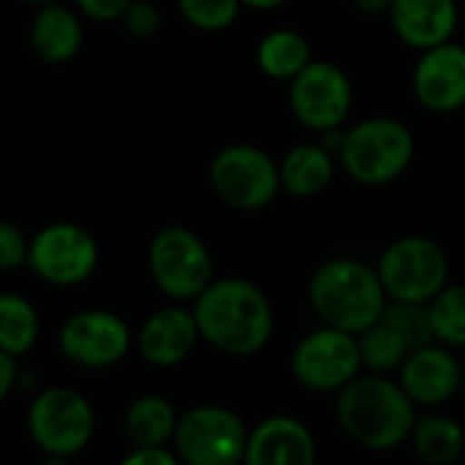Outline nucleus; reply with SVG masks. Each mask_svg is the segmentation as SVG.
Segmentation results:
<instances>
[{"label":"nucleus","mask_w":465,"mask_h":465,"mask_svg":"<svg viewBox=\"0 0 465 465\" xmlns=\"http://www.w3.org/2000/svg\"><path fill=\"white\" fill-rule=\"evenodd\" d=\"M191 311L199 338L226 357H256L275 335V308L248 278H215Z\"/></svg>","instance_id":"1"},{"label":"nucleus","mask_w":465,"mask_h":465,"mask_svg":"<svg viewBox=\"0 0 465 465\" xmlns=\"http://www.w3.org/2000/svg\"><path fill=\"white\" fill-rule=\"evenodd\" d=\"M420 409L390 373L362 371L335 392V417L351 444L387 455L409 444Z\"/></svg>","instance_id":"2"},{"label":"nucleus","mask_w":465,"mask_h":465,"mask_svg":"<svg viewBox=\"0 0 465 465\" xmlns=\"http://www.w3.org/2000/svg\"><path fill=\"white\" fill-rule=\"evenodd\" d=\"M308 302L319 324L357 335L381 319L390 297L376 267L351 256H335L313 270L308 281Z\"/></svg>","instance_id":"3"},{"label":"nucleus","mask_w":465,"mask_h":465,"mask_svg":"<svg viewBox=\"0 0 465 465\" xmlns=\"http://www.w3.org/2000/svg\"><path fill=\"white\" fill-rule=\"evenodd\" d=\"M414 155V131L392 114H373L346 125L338 166L362 188H384L411 169Z\"/></svg>","instance_id":"4"},{"label":"nucleus","mask_w":465,"mask_h":465,"mask_svg":"<svg viewBox=\"0 0 465 465\" xmlns=\"http://www.w3.org/2000/svg\"><path fill=\"white\" fill-rule=\"evenodd\" d=\"M27 436L49 460L82 455L95 433V411L74 387H46L27 406Z\"/></svg>","instance_id":"5"},{"label":"nucleus","mask_w":465,"mask_h":465,"mask_svg":"<svg viewBox=\"0 0 465 465\" xmlns=\"http://www.w3.org/2000/svg\"><path fill=\"white\" fill-rule=\"evenodd\" d=\"M147 270L155 289L172 302H193L215 281V259L207 242L180 223L153 234L147 245Z\"/></svg>","instance_id":"6"},{"label":"nucleus","mask_w":465,"mask_h":465,"mask_svg":"<svg viewBox=\"0 0 465 465\" xmlns=\"http://www.w3.org/2000/svg\"><path fill=\"white\" fill-rule=\"evenodd\" d=\"M376 272L390 300L428 305L450 283L452 267L441 242L425 234H403L381 251Z\"/></svg>","instance_id":"7"},{"label":"nucleus","mask_w":465,"mask_h":465,"mask_svg":"<svg viewBox=\"0 0 465 465\" xmlns=\"http://www.w3.org/2000/svg\"><path fill=\"white\" fill-rule=\"evenodd\" d=\"M210 188L237 213L267 210L281 191L278 161L256 144H226L210 161Z\"/></svg>","instance_id":"8"},{"label":"nucleus","mask_w":465,"mask_h":465,"mask_svg":"<svg viewBox=\"0 0 465 465\" xmlns=\"http://www.w3.org/2000/svg\"><path fill=\"white\" fill-rule=\"evenodd\" d=\"M248 430L245 420L229 406L202 403L180 414L172 450L188 465L245 463Z\"/></svg>","instance_id":"9"},{"label":"nucleus","mask_w":465,"mask_h":465,"mask_svg":"<svg viewBox=\"0 0 465 465\" xmlns=\"http://www.w3.org/2000/svg\"><path fill=\"white\" fill-rule=\"evenodd\" d=\"M289 365L294 381L313 395H335L365 371L357 335L330 324L305 332L297 341Z\"/></svg>","instance_id":"10"},{"label":"nucleus","mask_w":465,"mask_h":465,"mask_svg":"<svg viewBox=\"0 0 465 465\" xmlns=\"http://www.w3.org/2000/svg\"><path fill=\"white\" fill-rule=\"evenodd\" d=\"M98 262V242L79 223L54 221L30 237L27 270L49 286H79L95 275Z\"/></svg>","instance_id":"11"},{"label":"nucleus","mask_w":465,"mask_h":465,"mask_svg":"<svg viewBox=\"0 0 465 465\" xmlns=\"http://www.w3.org/2000/svg\"><path fill=\"white\" fill-rule=\"evenodd\" d=\"M289 109L313 134L341 128L354 109V82L338 63L313 57L289 82Z\"/></svg>","instance_id":"12"},{"label":"nucleus","mask_w":465,"mask_h":465,"mask_svg":"<svg viewBox=\"0 0 465 465\" xmlns=\"http://www.w3.org/2000/svg\"><path fill=\"white\" fill-rule=\"evenodd\" d=\"M134 332L128 322L114 311H76L71 313L57 332L60 354L84 371H104L120 365L134 349Z\"/></svg>","instance_id":"13"},{"label":"nucleus","mask_w":465,"mask_h":465,"mask_svg":"<svg viewBox=\"0 0 465 465\" xmlns=\"http://www.w3.org/2000/svg\"><path fill=\"white\" fill-rule=\"evenodd\" d=\"M411 93L417 104L433 114H455L465 109V46L444 41L422 49L411 71Z\"/></svg>","instance_id":"14"},{"label":"nucleus","mask_w":465,"mask_h":465,"mask_svg":"<svg viewBox=\"0 0 465 465\" xmlns=\"http://www.w3.org/2000/svg\"><path fill=\"white\" fill-rule=\"evenodd\" d=\"M460 379L463 362L455 349L439 341L411 349L398 368V381L417 409H444L460 395Z\"/></svg>","instance_id":"15"},{"label":"nucleus","mask_w":465,"mask_h":465,"mask_svg":"<svg viewBox=\"0 0 465 465\" xmlns=\"http://www.w3.org/2000/svg\"><path fill=\"white\" fill-rule=\"evenodd\" d=\"M199 341L202 338L193 311L185 308V302H172L166 308H158L142 322L134 346L147 365L169 371L183 365L193 354Z\"/></svg>","instance_id":"16"},{"label":"nucleus","mask_w":465,"mask_h":465,"mask_svg":"<svg viewBox=\"0 0 465 465\" xmlns=\"http://www.w3.org/2000/svg\"><path fill=\"white\" fill-rule=\"evenodd\" d=\"M319 458L313 430L292 417L272 414L248 430L245 463L251 465H311Z\"/></svg>","instance_id":"17"},{"label":"nucleus","mask_w":465,"mask_h":465,"mask_svg":"<svg viewBox=\"0 0 465 465\" xmlns=\"http://www.w3.org/2000/svg\"><path fill=\"white\" fill-rule=\"evenodd\" d=\"M387 19L406 46L422 52L455 38L460 27V0H392Z\"/></svg>","instance_id":"18"},{"label":"nucleus","mask_w":465,"mask_h":465,"mask_svg":"<svg viewBox=\"0 0 465 465\" xmlns=\"http://www.w3.org/2000/svg\"><path fill=\"white\" fill-rule=\"evenodd\" d=\"M27 41L33 54L44 63L60 65L74 60L84 44V27L79 11L60 0L41 3L30 19Z\"/></svg>","instance_id":"19"},{"label":"nucleus","mask_w":465,"mask_h":465,"mask_svg":"<svg viewBox=\"0 0 465 465\" xmlns=\"http://www.w3.org/2000/svg\"><path fill=\"white\" fill-rule=\"evenodd\" d=\"M281 191L294 199H313L324 193L338 172V155L330 153L322 142L294 144L281 161Z\"/></svg>","instance_id":"20"},{"label":"nucleus","mask_w":465,"mask_h":465,"mask_svg":"<svg viewBox=\"0 0 465 465\" xmlns=\"http://www.w3.org/2000/svg\"><path fill=\"white\" fill-rule=\"evenodd\" d=\"M409 447L414 455L428 465H452L463 458L465 452V430L463 425L444 414L441 409H422L417 414Z\"/></svg>","instance_id":"21"},{"label":"nucleus","mask_w":465,"mask_h":465,"mask_svg":"<svg viewBox=\"0 0 465 465\" xmlns=\"http://www.w3.org/2000/svg\"><path fill=\"white\" fill-rule=\"evenodd\" d=\"M313 60V46L294 27H275L256 44V65L272 82H292Z\"/></svg>","instance_id":"22"},{"label":"nucleus","mask_w":465,"mask_h":465,"mask_svg":"<svg viewBox=\"0 0 465 465\" xmlns=\"http://www.w3.org/2000/svg\"><path fill=\"white\" fill-rule=\"evenodd\" d=\"M177 409L172 406L169 398L147 392L139 395L123 417V430L131 447H172V436L177 428Z\"/></svg>","instance_id":"23"},{"label":"nucleus","mask_w":465,"mask_h":465,"mask_svg":"<svg viewBox=\"0 0 465 465\" xmlns=\"http://www.w3.org/2000/svg\"><path fill=\"white\" fill-rule=\"evenodd\" d=\"M41 335V319L35 305L22 294H0V351L25 357Z\"/></svg>","instance_id":"24"},{"label":"nucleus","mask_w":465,"mask_h":465,"mask_svg":"<svg viewBox=\"0 0 465 465\" xmlns=\"http://www.w3.org/2000/svg\"><path fill=\"white\" fill-rule=\"evenodd\" d=\"M357 346L362 357V368L371 373H398L406 354L411 351L409 343L398 335L395 327H390L384 319L373 322L362 332H357Z\"/></svg>","instance_id":"25"},{"label":"nucleus","mask_w":465,"mask_h":465,"mask_svg":"<svg viewBox=\"0 0 465 465\" xmlns=\"http://www.w3.org/2000/svg\"><path fill=\"white\" fill-rule=\"evenodd\" d=\"M433 338L450 349H465V283H447L430 302Z\"/></svg>","instance_id":"26"},{"label":"nucleus","mask_w":465,"mask_h":465,"mask_svg":"<svg viewBox=\"0 0 465 465\" xmlns=\"http://www.w3.org/2000/svg\"><path fill=\"white\" fill-rule=\"evenodd\" d=\"M381 319L398 330V335L409 343V349L433 343V324H430V311L425 302H403V300H390Z\"/></svg>","instance_id":"27"},{"label":"nucleus","mask_w":465,"mask_h":465,"mask_svg":"<svg viewBox=\"0 0 465 465\" xmlns=\"http://www.w3.org/2000/svg\"><path fill=\"white\" fill-rule=\"evenodd\" d=\"M242 8L245 5L240 0H177L180 16L202 33L229 30L240 19Z\"/></svg>","instance_id":"28"},{"label":"nucleus","mask_w":465,"mask_h":465,"mask_svg":"<svg viewBox=\"0 0 465 465\" xmlns=\"http://www.w3.org/2000/svg\"><path fill=\"white\" fill-rule=\"evenodd\" d=\"M120 25L131 38L147 41V38L158 35V30L163 25V14L153 0H131V5L120 16Z\"/></svg>","instance_id":"29"},{"label":"nucleus","mask_w":465,"mask_h":465,"mask_svg":"<svg viewBox=\"0 0 465 465\" xmlns=\"http://www.w3.org/2000/svg\"><path fill=\"white\" fill-rule=\"evenodd\" d=\"M27 248L30 240L25 237V232L11 221H0V272L27 267Z\"/></svg>","instance_id":"30"},{"label":"nucleus","mask_w":465,"mask_h":465,"mask_svg":"<svg viewBox=\"0 0 465 465\" xmlns=\"http://www.w3.org/2000/svg\"><path fill=\"white\" fill-rule=\"evenodd\" d=\"M76 11L93 22H120L131 0H74Z\"/></svg>","instance_id":"31"},{"label":"nucleus","mask_w":465,"mask_h":465,"mask_svg":"<svg viewBox=\"0 0 465 465\" xmlns=\"http://www.w3.org/2000/svg\"><path fill=\"white\" fill-rule=\"evenodd\" d=\"M180 458L177 452L163 444V447H131V452H125L123 465H177Z\"/></svg>","instance_id":"32"},{"label":"nucleus","mask_w":465,"mask_h":465,"mask_svg":"<svg viewBox=\"0 0 465 465\" xmlns=\"http://www.w3.org/2000/svg\"><path fill=\"white\" fill-rule=\"evenodd\" d=\"M16 376H19V365H16V357L0 351V406L5 403V398L14 392L16 387Z\"/></svg>","instance_id":"33"},{"label":"nucleus","mask_w":465,"mask_h":465,"mask_svg":"<svg viewBox=\"0 0 465 465\" xmlns=\"http://www.w3.org/2000/svg\"><path fill=\"white\" fill-rule=\"evenodd\" d=\"M390 3H392V0H351V5H354L357 11L368 14V16H379V14H384V16H387Z\"/></svg>","instance_id":"34"},{"label":"nucleus","mask_w":465,"mask_h":465,"mask_svg":"<svg viewBox=\"0 0 465 465\" xmlns=\"http://www.w3.org/2000/svg\"><path fill=\"white\" fill-rule=\"evenodd\" d=\"M245 8H253V11H272V8H281L286 5L289 0H240Z\"/></svg>","instance_id":"35"},{"label":"nucleus","mask_w":465,"mask_h":465,"mask_svg":"<svg viewBox=\"0 0 465 465\" xmlns=\"http://www.w3.org/2000/svg\"><path fill=\"white\" fill-rule=\"evenodd\" d=\"M460 395L465 398V365H463V379H460Z\"/></svg>","instance_id":"36"},{"label":"nucleus","mask_w":465,"mask_h":465,"mask_svg":"<svg viewBox=\"0 0 465 465\" xmlns=\"http://www.w3.org/2000/svg\"><path fill=\"white\" fill-rule=\"evenodd\" d=\"M25 3H33V5H41V3H52V0H25Z\"/></svg>","instance_id":"37"},{"label":"nucleus","mask_w":465,"mask_h":465,"mask_svg":"<svg viewBox=\"0 0 465 465\" xmlns=\"http://www.w3.org/2000/svg\"><path fill=\"white\" fill-rule=\"evenodd\" d=\"M460 3H465V0H460Z\"/></svg>","instance_id":"38"}]
</instances>
